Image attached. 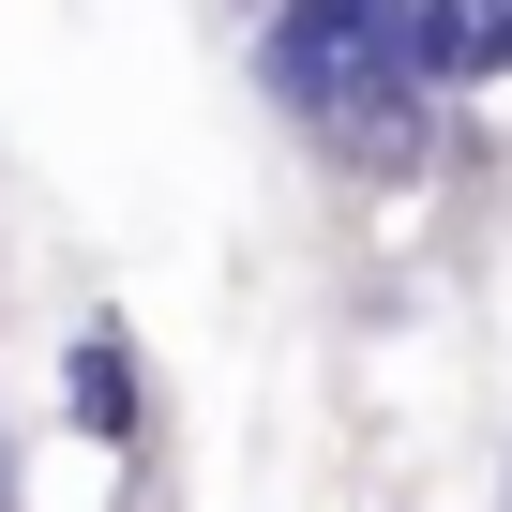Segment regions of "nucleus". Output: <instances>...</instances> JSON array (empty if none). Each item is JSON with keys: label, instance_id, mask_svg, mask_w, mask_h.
Segmentation results:
<instances>
[{"label": "nucleus", "instance_id": "1", "mask_svg": "<svg viewBox=\"0 0 512 512\" xmlns=\"http://www.w3.org/2000/svg\"><path fill=\"white\" fill-rule=\"evenodd\" d=\"M241 61H256V106L287 136H317L347 181H407L437 151V121H452V91L422 76L392 0H272Z\"/></svg>", "mask_w": 512, "mask_h": 512}, {"label": "nucleus", "instance_id": "2", "mask_svg": "<svg viewBox=\"0 0 512 512\" xmlns=\"http://www.w3.org/2000/svg\"><path fill=\"white\" fill-rule=\"evenodd\" d=\"M61 437H91V452L151 467V347H136V317H121V302H91V317L61 332Z\"/></svg>", "mask_w": 512, "mask_h": 512}, {"label": "nucleus", "instance_id": "3", "mask_svg": "<svg viewBox=\"0 0 512 512\" xmlns=\"http://www.w3.org/2000/svg\"><path fill=\"white\" fill-rule=\"evenodd\" d=\"M392 16H407V46H422L437 91H482V0H392Z\"/></svg>", "mask_w": 512, "mask_h": 512}, {"label": "nucleus", "instance_id": "4", "mask_svg": "<svg viewBox=\"0 0 512 512\" xmlns=\"http://www.w3.org/2000/svg\"><path fill=\"white\" fill-rule=\"evenodd\" d=\"M0 512H16V437H0Z\"/></svg>", "mask_w": 512, "mask_h": 512}, {"label": "nucleus", "instance_id": "5", "mask_svg": "<svg viewBox=\"0 0 512 512\" xmlns=\"http://www.w3.org/2000/svg\"><path fill=\"white\" fill-rule=\"evenodd\" d=\"M226 16H272V0H226Z\"/></svg>", "mask_w": 512, "mask_h": 512}, {"label": "nucleus", "instance_id": "6", "mask_svg": "<svg viewBox=\"0 0 512 512\" xmlns=\"http://www.w3.org/2000/svg\"><path fill=\"white\" fill-rule=\"evenodd\" d=\"M497 512H512V482H497Z\"/></svg>", "mask_w": 512, "mask_h": 512}]
</instances>
